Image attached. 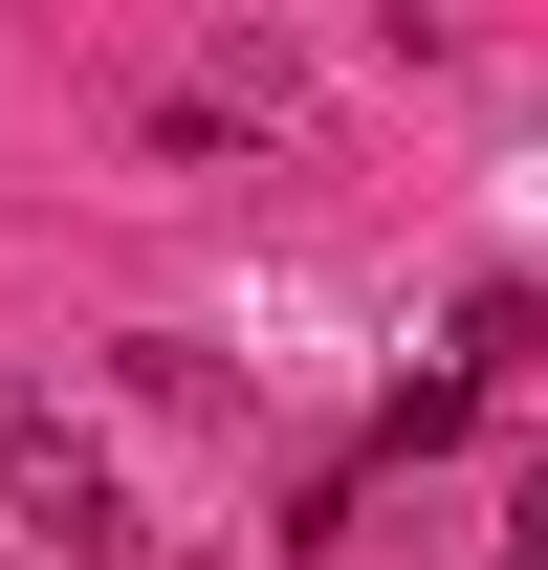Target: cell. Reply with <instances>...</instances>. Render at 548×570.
Here are the masks:
<instances>
[{"instance_id":"obj_1","label":"cell","mask_w":548,"mask_h":570,"mask_svg":"<svg viewBox=\"0 0 548 570\" xmlns=\"http://www.w3.org/2000/svg\"><path fill=\"white\" fill-rule=\"evenodd\" d=\"M0 483H22V527H45V549L133 570V483H110V461H88V439L45 417V395H0Z\"/></svg>"}]
</instances>
